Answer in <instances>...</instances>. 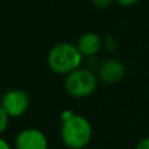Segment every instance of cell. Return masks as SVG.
Here are the masks:
<instances>
[{"instance_id":"1","label":"cell","mask_w":149,"mask_h":149,"mask_svg":"<svg viewBox=\"0 0 149 149\" xmlns=\"http://www.w3.org/2000/svg\"><path fill=\"white\" fill-rule=\"evenodd\" d=\"M82 55L80 54L76 45L68 42H60L55 45L47 55V64L50 70L56 74H65L80 68L82 62Z\"/></svg>"},{"instance_id":"2","label":"cell","mask_w":149,"mask_h":149,"mask_svg":"<svg viewBox=\"0 0 149 149\" xmlns=\"http://www.w3.org/2000/svg\"><path fill=\"white\" fill-rule=\"evenodd\" d=\"M60 136L67 148L82 149L92 139V126L86 118L73 114L70 119L63 120Z\"/></svg>"},{"instance_id":"3","label":"cell","mask_w":149,"mask_h":149,"mask_svg":"<svg viewBox=\"0 0 149 149\" xmlns=\"http://www.w3.org/2000/svg\"><path fill=\"white\" fill-rule=\"evenodd\" d=\"M64 88L74 98L89 97L97 89V77L88 68H77L65 76Z\"/></svg>"},{"instance_id":"4","label":"cell","mask_w":149,"mask_h":149,"mask_svg":"<svg viewBox=\"0 0 149 149\" xmlns=\"http://www.w3.org/2000/svg\"><path fill=\"white\" fill-rule=\"evenodd\" d=\"M29 103H30L29 95L26 94V92L21 89L7 90L0 100V105L3 106V109L5 110L9 118L24 115L29 109Z\"/></svg>"},{"instance_id":"5","label":"cell","mask_w":149,"mask_h":149,"mask_svg":"<svg viewBox=\"0 0 149 149\" xmlns=\"http://www.w3.org/2000/svg\"><path fill=\"white\" fill-rule=\"evenodd\" d=\"M47 139L38 128H25L17 135L15 149H47Z\"/></svg>"},{"instance_id":"6","label":"cell","mask_w":149,"mask_h":149,"mask_svg":"<svg viewBox=\"0 0 149 149\" xmlns=\"http://www.w3.org/2000/svg\"><path fill=\"white\" fill-rule=\"evenodd\" d=\"M126 74V65L119 59L110 58L103 60L98 67V77L106 84H116Z\"/></svg>"},{"instance_id":"7","label":"cell","mask_w":149,"mask_h":149,"mask_svg":"<svg viewBox=\"0 0 149 149\" xmlns=\"http://www.w3.org/2000/svg\"><path fill=\"white\" fill-rule=\"evenodd\" d=\"M102 39L95 33H85L79 38L76 47L79 49L80 54L86 58H94L102 49Z\"/></svg>"},{"instance_id":"8","label":"cell","mask_w":149,"mask_h":149,"mask_svg":"<svg viewBox=\"0 0 149 149\" xmlns=\"http://www.w3.org/2000/svg\"><path fill=\"white\" fill-rule=\"evenodd\" d=\"M8 124H9V116L3 109V106L0 105V135L5 132V130L8 128Z\"/></svg>"},{"instance_id":"9","label":"cell","mask_w":149,"mask_h":149,"mask_svg":"<svg viewBox=\"0 0 149 149\" xmlns=\"http://www.w3.org/2000/svg\"><path fill=\"white\" fill-rule=\"evenodd\" d=\"M113 1L114 0H92L93 5L100 8V9H106V8H109Z\"/></svg>"},{"instance_id":"10","label":"cell","mask_w":149,"mask_h":149,"mask_svg":"<svg viewBox=\"0 0 149 149\" xmlns=\"http://www.w3.org/2000/svg\"><path fill=\"white\" fill-rule=\"evenodd\" d=\"M135 149H149V137H145V139L140 140Z\"/></svg>"},{"instance_id":"11","label":"cell","mask_w":149,"mask_h":149,"mask_svg":"<svg viewBox=\"0 0 149 149\" xmlns=\"http://www.w3.org/2000/svg\"><path fill=\"white\" fill-rule=\"evenodd\" d=\"M119 5H123V7H131V5H135L136 3H139L140 0H115Z\"/></svg>"},{"instance_id":"12","label":"cell","mask_w":149,"mask_h":149,"mask_svg":"<svg viewBox=\"0 0 149 149\" xmlns=\"http://www.w3.org/2000/svg\"><path fill=\"white\" fill-rule=\"evenodd\" d=\"M0 149H12V148H10V145L8 144L4 139H1V137H0Z\"/></svg>"}]
</instances>
